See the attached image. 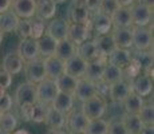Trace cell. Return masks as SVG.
<instances>
[{"label": "cell", "mask_w": 154, "mask_h": 134, "mask_svg": "<svg viewBox=\"0 0 154 134\" xmlns=\"http://www.w3.org/2000/svg\"><path fill=\"white\" fill-rule=\"evenodd\" d=\"M81 111L86 115V118H87L88 121L103 118V115L107 111V103H106L105 98L99 97V95H94L90 99L82 102Z\"/></svg>", "instance_id": "1"}, {"label": "cell", "mask_w": 154, "mask_h": 134, "mask_svg": "<svg viewBox=\"0 0 154 134\" xmlns=\"http://www.w3.org/2000/svg\"><path fill=\"white\" fill-rule=\"evenodd\" d=\"M24 73L27 82L32 83V85H38L42 80L46 79V71H44V59L43 58H36L28 61L24 63Z\"/></svg>", "instance_id": "2"}, {"label": "cell", "mask_w": 154, "mask_h": 134, "mask_svg": "<svg viewBox=\"0 0 154 134\" xmlns=\"http://www.w3.org/2000/svg\"><path fill=\"white\" fill-rule=\"evenodd\" d=\"M15 102L19 107L34 105L38 102L36 98V85H32L29 82H24L16 89L15 93Z\"/></svg>", "instance_id": "3"}, {"label": "cell", "mask_w": 154, "mask_h": 134, "mask_svg": "<svg viewBox=\"0 0 154 134\" xmlns=\"http://www.w3.org/2000/svg\"><path fill=\"white\" fill-rule=\"evenodd\" d=\"M130 15H131L133 27H147L152 22V8L142 3H134L131 7H129Z\"/></svg>", "instance_id": "4"}, {"label": "cell", "mask_w": 154, "mask_h": 134, "mask_svg": "<svg viewBox=\"0 0 154 134\" xmlns=\"http://www.w3.org/2000/svg\"><path fill=\"white\" fill-rule=\"evenodd\" d=\"M133 46L138 51H147L152 47L153 34L152 30L147 27H131Z\"/></svg>", "instance_id": "5"}, {"label": "cell", "mask_w": 154, "mask_h": 134, "mask_svg": "<svg viewBox=\"0 0 154 134\" xmlns=\"http://www.w3.org/2000/svg\"><path fill=\"white\" fill-rule=\"evenodd\" d=\"M58 87L55 85V80L46 78L40 83L36 85V98L38 102H42L44 105H51L52 101L58 95Z\"/></svg>", "instance_id": "6"}, {"label": "cell", "mask_w": 154, "mask_h": 134, "mask_svg": "<svg viewBox=\"0 0 154 134\" xmlns=\"http://www.w3.org/2000/svg\"><path fill=\"white\" fill-rule=\"evenodd\" d=\"M87 123L88 120L81 110H71L66 115V126L71 134H83Z\"/></svg>", "instance_id": "7"}, {"label": "cell", "mask_w": 154, "mask_h": 134, "mask_svg": "<svg viewBox=\"0 0 154 134\" xmlns=\"http://www.w3.org/2000/svg\"><path fill=\"white\" fill-rule=\"evenodd\" d=\"M90 36V24H78V23L69 22L67 28V39L75 46H79L81 43L88 40Z\"/></svg>", "instance_id": "8"}, {"label": "cell", "mask_w": 154, "mask_h": 134, "mask_svg": "<svg viewBox=\"0 0 154 134\" xmlns=\"http://www.w3.org/2000/svg\"><path fill=\"white\" fill-rule=\"evenodd\" d=\"M130 89L131 93L140 95V97H149L153 91V80L152 76L146 74H140L134 79L130 80Z\"/></svg>", "instance_id": "9"}, {"label": "cell", "mask_w": 154, "mask_h": 134, "mask_svg": "<svg viewBox=\"0 0 154 134\" xmlns=\"http://www.w3.org/2000/svg\"><path fill=\"white\" fill-rule=\"evenodd\" d=\"M11 7L19 19H32L36 11V0H12Z\"/></svg>", "instance_id": "10"}, {"label": "cell", "mask_w": 154, "mask_h": 134, "mask_svg": "<svg viewBox=\"0 0 154 134\" xmlns=\"http://www.w3.org/2000/svg\"><path fill=\"white\" fill-rule=\"evenodd\" d=\"M91 27L94 28V31L97 32V35H106L110 34L112 30V23H111V17L109 15L100 12H94L93 16H90V23Z\"/></svg>", "instance_id": "11"}, {"label": "cell", "mask_w": 154, "mask_h": 134, "mask_svg": "<svg viewBox=\"0 0 154 134\" xmlns=\"http://www.w3.org/2000/svg\"><path fill=\"white\" fill-rule=\"evenodd\" d=\"M86 67H87V62H85L83 59L79 55H76V54L74 56H71L69 61L64 62V73L74 76V78H76V79L85 78Z\"/></svg>", "instance_id": "12"}, {"label": "cell", "mask_w": 154, "mask_h": 134, "mask_svg": "<svg viewBox=\"0 0 154 134\" xmlns=\"http://www.w3.org/2000/svg\"><path fill=\"white\" fill-rule=\"evenodd\" d=\"M130 93H131L130 83L126 79H121L112 85H109V97L115 103H122Z\"/></svg>", "instance_id": "13"}, {"label": "cell", "mask_w": 154, "mask_h": 134, "mask_svg": "<svg viewBox=\"0 0 154 134\" xmlns=\"http://www.w3.org/2000/svg\"><path fill=\"white\" fill-rule=\"evenodd\" d=\"M94 43H95L97 50H98L99 58L102 59L103 62H106L107 56L117 48L111 32L110 34H106V35H97V38L94 39Z\"/></svg>", "instance_id": "14"}, {"label": "cell", "mask_w": 154, "mask_h": 134, "mask_svg": "<svg viewBox=\"0 0 154 134\" xmlns=\"http://www.w3.org/2000/svg\"><path fill=\"white\" fill-rule=\"evenodd\" d=\"M67 28H69V22L63 19H52L46 27V35L52 38L55 42H60L67 39Z\"/></svg>", "instance_id": "15"}, {"label": "cell", "mask_w": 154, "mask_h": 134, "mask_svg": "<svg viewBox=\"0 0 154 134\" xmlns=\"http://www.w3.org/2000/svg\"><path fill=\"white\" fill-rule=\"evenodd\" d=\"M17 54L24 62L32 61V59L39 58V50H38V42L27 38V39H22L17 46Z\"/></svg>", "instance_id": "16"}, {"label": "cell", "mask_w": 154, "mask_h": 134, "mask_svg": "<svg viewBox=\"0 0 154 134\" xmlns=\"http://www.w3.org/2000/svg\"><path fill=\"white\" fill-rule=\"evenodd\" d=\"M94 95H97L95 83L90 82V80H87L86 78L78 79V83H76V87H75L72 97L76 98L78 101H81V102H85V101L90 99Z\"/></svg>", "instance_id": "17"}, {"label": "cell", "mask_w": 154, "mask_h": 134, "mask_svg": "<svg viewBox=\"0 0 154 134\" xmlns=\"http://www.w3.org/2000/svg\"><path fill=\"white\" fill-rule=\"evenodd\" d=\"M131 62L140 70H143L146 75L150 76V71L153 73V54L149 51H138L135 50L131 52Z\"/></svg>", "instance_id": "18"}, {"label": "cell", "mask_w": 154, "mask_h": 134, "mask_svg": "<svg viewBox=\"0 0 154 134\" xmlns=\"http://www.w3.org/2000/svg\"><path fill=\"white\" fill-rule=\"evenodd\" d=\"M24 63L26 62L20 58L17 52H10L3 58L2 68L4 71H7L8 74H11V75H16V74H19L23 70Z\"/></svg>", "instance_id": "19"}, {"label": "cell", "mask_w": 154, "mask_h": 134, "mask_svg": "<svg viewBox=\"0 0 154 134\" xmlns=\"http://www.w3.org/2000/svg\"><path fill=\"white\" fill-rule=\"evenodd\" d=\"M106 62L123 70V68L127 67L131 63V51L126 50V48H118L117 47V48L107 56Z\"/></svg>", "instance_id": "20"}, {"label": "cell", "mask_w": 154, "mask_h": 134, "mask_svg": "<svg viewBox=\"0 0 154 134\" xmlns=\"http://www.w3.org/2000/svg\"><path fill=\"white\" fill-rule=\"evenodd\" d=\"M76 55H79L85 62H93V61H102L99 58L98 50L94 43V40H86L76 46ZM103 62V61H102Z\"/></svg>", "instance_id": "21"}, {"label": "cell", "mask_w": 154, "mask_h": 134, "mask_svg": "<svg viewBox=\"0 0 154 134\" xmlns=\"http://www.w3.org/2000/svg\"><path fill=\"white\" fill-rule=\"evenodd\" d=\"M44 71H46V78L55 80L59 75L64 73V62H62L54 55L46 58L44 59Z\"/></svg>", "instance_id": "22"}, {"label": "cell", "mask_w": 154, "mask_h": 134, "mask_svg": "<svg viewBox=\"0 0 154 134\" xmlns=\"http://www.w3.org/2000/svg\"><path fill=\"white\" fill-rule=\"evenodd\" d=\"M56 14V3L54 0H36L35 15L40 20H51Z\"/></svg>", "instance_id": "23"}, {"label": "cell", "mask_w": 154, "mask_h": 134, "mask_svg": "<svg viewBox=\"0 0 154 134\" xmlns=\"http://www.w3.org/2000/svg\"><path fill=\"white\" fill-rule=\"evenodd\" d=\"M110 17H111L112 28H131L133 27L130 10L126 7H119Z\"/></svg>", "instance_id": "24"}, {"label": "cell", "mask_w": 154, "mask_h": 134, "mask_svg": "<svg viewBox=\"0 0 154 134\" xmlns=\"http://www.w3.org/2000/svg\"><path fill=\"white\" fill-rule=\"evenodd\" d=\"M112 39L115 42V46L118 48L129 50L133 47V35L131 28H112Z\"/></svg>", "instance_id": "25"}, {"label": "cell", "mask_w": 154, "mask_h": 134, "mask_svg": "<svg viewBox=\"0 0 154 134\" xmlns=\"http://www.w3.org/2000/svg\"><path fill=\"white\" fill-rule=\"evenodd\" d=\"M46 125L50 127V130H63V127L66 126V114L58 111V110L52 109L51 106L47 110L46 115Z\"/></svg>", "instance_id": "26"}, {"label": "cell", "mask_w": 154, "mask_h": 134, "mask_svg": "<svg viewBox=\"0 0 154 134\" xmlns=\"http://www.w3.org/2000/svg\"><path fill=\"white\" fill-rule=\"evenodd\" d=\"M74 101L75 98L71 94H64V93H58V95L55 97V99L52 101L51 107L58 111L63 113V114H69L74 107Z\"/></svg>", "instance_id": "27"}, {"label": "cell", "mask_w": 154, "mask_h": 134, "mask_svg": "<svg viewBox=\"0 0 154 134\" xmlns=\"http://www.w3.org/2000/svg\"><path fill=\"white\" fill-rule=\"evenodd\" d=\"M76 54V46L74 43H71L69 39H63L56 43V48L54 56L58 59H60L62 62L69 61L71 56H74Z\"/></svg>", "instance_id": "28"}, {"label": "cell", "mask_w": 154, "mask_h": 134, "mask_svg": "<svg viewBox=\"0 0 154 134\" xmlns=\"http://www.w3.org/2000/svg\"><path fill=\"white\" fill-rule=\"evenodd\" d=\"M76 83H78V79L74 78V76L69 75V74L63 73L62 75H59L58 78L55 79V85L58 87L59 93H64V94H74L76 87Z\"/></svg>", "instance_id": "29"}, {"label": "cell", "mask_w": 154, "mask_h": 134, "mask_svg": "<svg viewBox=\"0 0 154 134\" xmlns=\"http://www.w3.org/2000/svg\"><path fill=\"white\" fill-rule=\"evenodd\" d=\"M143 105H145L143 98L134 93H130L126 97V99L122 102V107L126 114H138L141 111V109L143 107Z\"/></svg>", "instance_id": "30"}, {"label": "cell", "mask_w": 154, "mask_h": 134, "mask_svg": "<svg viewBox=\"0 0 154 134\" xmlns=\"http://www.w3.org/2000/svg\"><path fill=\"white\" fill-rule=\"evenodd\" d=\"M106 62L102 61H93L88 62L87 67H86V73H85V78L93 83H98L102 80V73H103V67H105Z\"/></svg>", "instance_id": "31"}, {"label": "cell", "mask_w": 154, "mask_h": 134, "mask_svg": "<svg viewBox=\"0 0 154 134\" xmlns=\"http://www.w3.org/2000/svg\"><path fill=\"white\" fill-rule=\"evenodd\" d=\"M121 79H123L122 68L106 62L105 67H103V73H102V82L107 83V85H112V83L118 82V80H121Z\"/></svg>", "instance_id": "32"}, {"label": "cell", "mask_w": 154, "mask_h": 134, "mask_svg": "<svg viewBox=\"0 0 154 134\" xmlns=\"http://www.w3.org/2000/svg\"><path fill=\"white\" fill-rule=\"evenodd\" d=\"M38 42V50H39V56L43 59L50 58L55 54V48H56V43L52 38H50L48 35H43Z\"/></svg>", "instance_id": "33"}, {"label": "cell", "mask_w": 154, "mask_h": 134, "mask_svg": "<svg viewBox=\"0 0 154 134\" xmlns=\"http://www.w3.org/2000/svg\"><path fill=\"white\" fill-rule=\"evenodd\" d=\"M70 17L71 23H78V24H88L90 23V12L85 4H75L71 7L70 11Z\"/></svg>", "instance_id": "34"}, {"label": "cell", "mask_w": 154, "mask_h": 134, "mask_svg": "<svg viewBox=\"0 0 154 134\" xmlns=\"http://www.w3.org/2000/svg\"><path fill=\"white\" fill-rule=\"evenodd\" d=\"M17 23H19V17L15 15L12 11H7V12L0 14V31L4 32H14L16 31Z\"/></svg>", "instance_id": "35"}, {"label": "cell", "mask_w": 154, "mask_h": 134, "mask_svg": "<svg viewBox=\"0 0 154 134\" xmlns=\"http://www.w3.org/2000/svg\"><path fill=\"white\" fill-rule=\"evenodd\" d=\"M122 122L129 134H140L141 130L143 129V123L140 120L138 114H125L122 117Z\"/></svg>", "instance_id": "36"}, {"label": "cell", "mask_w": 154, "mask_h": 134, "mask_svg": "<svg viewBox=\"0 0 154 134\" xmlns=\"http://www.w3.org/2000/svg\"><path fill=\"white\" fill-rule=\"evenodd\" d=\"M109 129V121L98 118V120L88 121L87 127H86L83 134H107Z\"/></svg>", "instance_id": "37"}, {"label": "cell", "mask_w": 154, "mask_h": 134, "mask_svg": "<svg viewBox=\"0 0 154 134\" xmlns=\"http://www.w3.org/2000/svg\"><path fill=\"white\" fill-rule=\"evenodd\" d=\"M17 127V118L12 113H2L0 115V130L7 133H14Z\"/></svg>", "instance_id": "38"}, {"label": "cell", "mask_w": 154, "mask_h": 134, "mask_svg": "<svg viewBox=\"0 0 154 134\" xmlns=\"http://www.w3.org/2000/svg\"><path fill=\"white\" fill-rule=\"evenodd\" d=\"M48 107H50L48 105H44L42 102H35L34 105H32L31 121L35 122V123H42V122H44Z\"/></svg>", "instance_id": "39"}, {"label": "cell", "mask_w": 154, "mask_h": 134, "mask_svg": "<svg viewBox=\"0 0 154 134\" xmlns=\"http://www.w3.org/2000/svg\"><path fill=\"white\" fill-rule=\"evenodd\" d=\"M138 117L142 121L143 126H153L154 122V109L153 105L147 103V105H143V107L141 109V111L138 113Z\"/></svg>", "instance_id": "40"}, {"label": "cell", "mask_w": 154, "mask_h": 134, "mask_svg": "<svg viewBox=\"0 0 154 134\" xmlns=\"http://www.w3.org/2000/svg\"><path fill=\"white\" fill-rule=\"evenodd\" d=\"M44 31H46V26H44V22L40 19H31V39L34 40H39L40 38L44 35Z\"/></svg>", "instance_id": "41"}, {"label": "cell", "mask_w": 154, "mask_h": 134, "mask_svg": "<svg viewBox=\"0 0 154 134\" xmlns=\"http://www.w3.org/2000/svg\"><path fill=\"white\" fill-rule=\"evenodd\" d=\"M16 31L22 39H27L31 36V19H19Z\"/></svg>", "instance_id": "42"}, {"label": "cell", "mask_w": 154, "mask_h": 134, "mask_svg": "<svg viewBox=\"0 0 154 134\" xmlns=\"http://www.w3.org/2000/svg\"><path fill=\"white\" fill-rule=\"evenodd\" d=\"M107 134H129L121 120H111L109 122V129H107Z\"/></svg>", "instance_id": "43"}, {"label": "cell", "mask_w": 154, "mask_h": 134, "mask_svg": "<svg viewBox=\"0 0 154 134\" xmlns=\"http://www.w3.org/2000/svg\"><path fill=\"white\" fill-rule=\"evenodd\" d=\"M118 8H119V5L117 4L115 0H100V10L99 11L109 15V16H111Z\"/></svg>", "instance_id": "44"}, {"label": "cell", "mask_w": 154, "mask_h": 134, "mask_svg": "<svg viewBox=\"0 0 154 134\" xmlns=\"http://www.w3.org/2000/svg\"><path fill=\"white\" fill-rule=\"evenodd\" d=\"M12 105H14V101L10 94L5 93L4 95L0 97V113H8L12 109Z\"/></svg>", "instance_id": "45"}, {"label": "cell", "mask_w": 154, "mask_h": 134, "mask_svg": "<svg viewBox=\"0 0 154 134\" xmlns=\"http://www.w3.org/2000/svg\"><path fill=\"white\" fill-rule=\"evenodd\" d=\"M122 71H123V78L126 76V78H127V79H130V80L134 79L135 76H138V75L141 74V70H140V68H138L137 66H135V64L133 63V62H131V63H130L127 67L123 68Z\"/></svg>", "instance_id": "46"}, {"label": "cell", "mask_w": 154, "mask_h": 134, "mask_svg": "<svg viewBox=\"0 0 154 134\" xmlns=\"http://www.w3.org/2000/svg\"><path fill=\"white\" fill-rule=\"evenodd\" d=\"M11 83H12V75L4 71L3 68H0V87L7 90V89H10Z\"/></svg>", "instance_id": "47"}, {"label": "cell", "mask_w": 154, "mask_h": 134, "mask_svg": "<svg viewBox=\"0 0 154 134\" xmlns=\"http://www.w3.org/2000/svg\"><path fill=\"white\" fill-rule=\"evenodd\" d=\"M85 7L87 8L88 12H98L100 10V0H85Z\"/></svg>", "instance_id": "48"}, {"label": "cell", "mask_w": 154, "mask_h": 134, "mask_svg": "<svg viewBox=\"0 0 154 134\" xmlns=\"http://www.w3.org/2000/svg\"><path fill=\"white\" fill-rule=\"evenodd\" d=\"M20 110V115L23 117V120L29 122L31 121V115H32V105H28V106H22L19 107Z\"/></svg>", "instance_id": "49"}, {"label": "cell", "mask_w": 154, "mask_h": 134, "mask_svg": "<svg viewBox=\"0 0 154 134\" xmlns=\"http://www.w3.org/2000/svg\"><path fill=\"white\" fill-rule=\"evenodd\" d=\"M11 4H12V0H0V14L10 11Z\"/></svg>", "instance_id": "50"}, {"label": "cell", "mask_w": 154, "mask_h": 134, "mask_svg": "<svg viewBox=\"0 0 154 134\" xmlns=\"http://www.w3.org/2000/svg\"><path fill=\"white\" fill-rule=\"evenodd\" d=\"M117 2V4L119 5V7H126V8H129V7H131L133 4L135 3V0H115Z\"/></svg>", "instance_id": "51"}, {"label": "cell", "mask_w": 154, "mask_h": 134, "mask_svg": "<svg viewBox=\"0 0 154 134\" xmlns=\"http://www.w3.org/2000/svg\"><path fill=\"white\" fill-rule=\"evenodd\" d=\"M140 134H154V127L153 126H143Z\"/></svg>", "instance_id": "52"}, {"label": "cell", "mask_w": 154, "mask_h": 134, "mask_svg": "<svg viewBox=\"0 0 154 134\" xmlns=\"http://www.w3.org/2000/svg\"><path fill=\"white\" fill-rule=\"evenodd\" d=\"M138 3H142V4H145V5H147V7H150V8H153V4H154V0H140Z\"/></svg>", "instance_id": "53"}, {"label": "cell", "mask_w": 154, "mask_h": 134, "mask_svg": "<svg viewBox=\"0 0 154 134\" xmlns=\"http://www.w3.org/2000/svg\"><path fill=\"white\" fill-rule=\"evenodd\" d=\"M48 134H67L64 130H50Z\"/></svg>", "instance_id": "54"}, {"label": "cell", "mask_w": 154, "mask_h": 134, "mask_svg": "<svg viewBox=\"0 0 154 134\" xmlns=\"http://www.w3.org/2000/svg\"><path fill=\"white\" fill-rule=\"evenodd\" d=\"M12 134H29L27 130H24V129H19V130H15V132Z\"/></svg>", "instance_id": "55"}, {"label": "cell", "mask_w": 154, "mask_h": 134, "mask_svg": "<svg viewBox=\"0 0 154 134\" xmlns=\"http://www.w3.org/2000/svg\"><path fill=\"white\" fill-rule=\"evenodd\" d=\"M4 94H5V90H4V89L0 87V97H2V95H4Z\"/></svg>", "instance_id": "56"}, {"label": "cell", "mask_w": 154, "mask_h": 134, "mask_svg": "<svg viewBox=\"0 0 154 134\" xmlns=\"http://www.w3.org/2000/svg\"><path fill=\"white\" fill-rule=\"evenodd\" d=\"M2 40H3V32L0 31V44H2Z\"/></svg>", "instance_id": "57"}, {"label": "cell", "mask_w": 154, "mask_h": 134, "mask_svg": "<svg viewBox=\"0 0 154 134\" xmlns=\"http://www.w3.org/2000/svg\"><path fill=\"white\" fill-rule=\"evenodd\" d=\"M54 2H55V3H64L66 0H54Z\"/></svg>", "instance_id": "58"}, {"label": "cell", "mask_w": 154, "mask_h": 134, "mask_svg": "<svg viewBox=\"0 0 154 134\" xmlns=\"http://www.w3.org/2000/svg\"><path fill=\"white\" fill-rule=\"evenodd\" d=\"M0 134H11V133H7V132H2V130H0Z\"/></svg>", "instance_id": "59"}, {"label": "cell", "mask_w": 154, "mask_h": 134, "mask_svg": "<svg viewBox=\"0 0 154 134\" xmlns=\"http://www.w3.org/2000/svg\"><path fill=\"white\" fill-rule=\"evenodd\" d=\"M0 115H2V113H0Z\"/></svg>", "instance_id": "60"}]
</instances>
